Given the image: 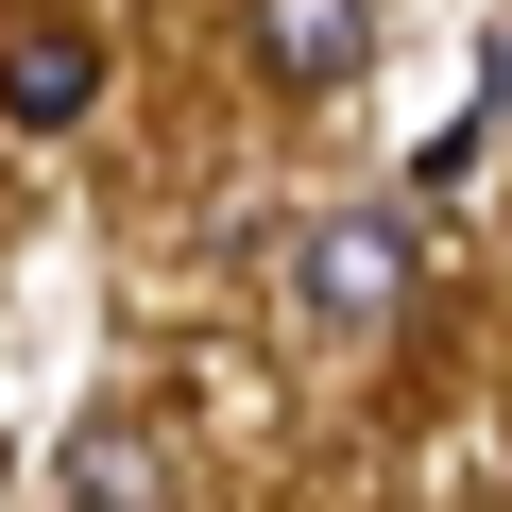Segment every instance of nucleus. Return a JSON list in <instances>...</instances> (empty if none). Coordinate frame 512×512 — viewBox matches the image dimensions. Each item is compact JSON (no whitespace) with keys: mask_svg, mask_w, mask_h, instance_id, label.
I'll return each mask as SVG.
<instances>
[{"mask_svg":"<svg viewBox=\"0 0 512 512\" xmlns=\"http://www.w3.org/2000/svg\"><path fill=\"white\" fill-rule=\"evenodd\" d=\"M86 103H103V35H86V18L0 35V120H35V137H52V120H86Z\"/></svg>","mask_w":512,"mask_h":512,"instance_id":"3","label":"nucleus"},{"mask_svg":"<svg viewBox=\"0 0 512 512\" xmlns=\"http://www.w3.org/2000/svg\"><path fill=\"white\" fill-rule=\"evenodd\" d=\"M69 512H171V461H154V427H69Z\"/></svg>","mask_w":512,"mask_h":512,"instance_id":"4","label":"nucleus"},{"mask_svg":"<svg viewBox=\"0 0 512 512\" xmlns=\"http://www.w3.org/2000/svg\"><path fill=\"white\" fill-rule=\"evenodd\" d=\"M256 69H274L291 103L359 86V69H376V0H256Z\"/></svg>","mask_w":512,"mask_h":512,"instance_id":"2","label":"nucleus"},{"mask_svg":"<svg viewBox=\"0 0 512 512\" xmlns=\"http://www.w3.org/2000/svg\"><path fill=\"white\" fill-rule=\"evenodd\" d=\"M291 308H308L325 342H376V325L410 308V205H342V222H308Z\"/></svg>","mask_w":512,"mask_h":512,"instance_id":"1","label":"nucleus"}]
</instances>
